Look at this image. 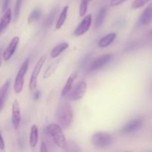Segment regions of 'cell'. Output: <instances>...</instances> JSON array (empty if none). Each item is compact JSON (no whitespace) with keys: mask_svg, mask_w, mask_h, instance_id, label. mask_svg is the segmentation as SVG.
I'll return each mask as SVG.
<instances>
[{"mask_svg":"<svg viewBox=\"0 0 152 152\" xmlns=\"http://www.w3.org/2000/svg\"><path fill=\"white\" fill-rule=\"evenodd\" d=\"M87 91V83L83 80L79 82L74 87L69 95V97L73 101H79L83 99Z\"/></svg>","mask_w":152,"mask_h":152,"instance_id":"cell-8","label":"cell"},{"mask_svg":"<svg viewBox=\"0 0 152 152\" xmlns=\"http://www.w3.org/2000/svg\"><path fill=\"white\" fill-rule=\"evenodd\" d=\"M152 22V1L148 4L142 11L138 19V25L140 26H146Z\"/></svg>","mask_w":152,"mask_h":152,"instance_id":"cell-10","label":"cell"},{"mask_svg":"<svg viewBox=\"0 0 152 152\" xmlns=\"http://www.w3.org/2000/svg\"><path fill=\"white\" fill-rule=\"evenodd\" d=\"M56 120L62 129H68L71 126L74 119V113L71 105L68 102H61L56 113Z\"/></svg>","mask_w":152,"mask_h":152,"instance_id":"cell-1","label":"cell"},{"mask_svg":"<svg viewBox=\"0 0 152 152\" xmlns=\"http://www.w3.org/2000/svg\"><path fill=\"white\" fill-rule=\"evenodd\" d=\"M127 0H111L110 1V6L111 7H117V6L120 5L123 3L126 2Z\"/></svg>","mask_w":152,"mask_h":152,"instance_id":"cell-27","label":"cell"},{"mask_svg":"<svg viewBox=\"0 0 152 152\" xmlns=\"http://www.w3.org/2000/svg\"><path fill=\"white\" fill-rule=\"evenodd\" d=\"M39 140V130L38 127L36 125H33L31 129V134H30L29 143L32 148L37 146Z\"/></svg>","mask_w":152,"mask_h":152,"instance_id":"cell-18","label":"cell"},{"mask_svg":"<svg viewBox=\"0 0 152 152\" xmlns=\"http://www.w3.org/2000/svg\"><path fill=\"white\" fill-rule=\"evenodd\" d=\"M86 1H88V2H89V1H91V0H86Z\"/></svg>","mask_w":152,"mask_h":152,"instance_id":"cell-35","label":"cell"},{"mask_svg":"<svg viewBox=\"0 0 152 152\" xmlns=\"http://www.w3.org/2000/svg\"><path fill=\"white\" fill-rule=\"evenodd\" d=\"M29 59H26L21 65L19 71L17 73L16 79L14 82V88L15 92L16 94H20L23 90L24 82H25V76L28 71V66H29Z\"/></svg>","mask_w":152,"mask_h":152,"instance_id":"cell-4","label":"cell"},{"mask_svg":"<svg viewBox=\"0 0 152 152\" xmlns=\"http://www.w3.org/2000/svg\"><path fill=\"white\" fill-rule=\"evenodd\" d=\"M58 11H59V7H55L50 10V13H48V15L46 17L45 20L44 24H43V26L45 28H49L50 27H51L52 24H53V21H54L55 17H56V14H57Z\"/></svg>","mask_w":152,"mask_h":152,"instance_id":"cell-19","label":"cell"},{"mask_svg":"<svg viewBox=\"0 0 152 152\" xmlns=\"http://www.w3.org/2000/svg\"><path fill=\"white\" fill-rule=\"evenodd\" d=\"M68 9H69L68 5H65L62 10V11H61L60 14L59 16V18L57 19V22L56 23V29H60L62 27V25H64V23L65 22L67 19V16H68Z\"/></svg>","mask_w":152,"mask_h":152,"instance_id":"cell-21","label":"cell"},{"mask_svg":"<svg viewBox=\"0 0 152 152\" xmlns=\"http://www.w3.org/2000/svg\"><path fill=\"white\" fill-rule=\"evenodd\" d=\"M22 2H23V0H16L14 7V12H13V20H14V22H16L19 17Z\"/></svg>","mask_w":152,"mask_h":152,"instance_id":"cell-24","label":"cell"},{"mask_svg":"<svg viewBox=\"0 0 152 152\" xmlns=\"http://www.w3.org/2000/svg\"><path fill=\"white\" fill-rule=\"evenodd\" d=\"M10 0H4L3 1V4H2V12L4 13L6 10L8 9V5L10 4Z\"/></svg>","mask_w":152,"mask_h":152,"instance_id":"cell-29","label":"cell"},{"mask_svg":"<svg viewBox=\"0 0 152 152\" xmlns=\"http://www.w3.org/2000/svg\"><path fill=\"white\" fill-rule=\"evenodd\" d=\"M92 22V15L88 14L83 18V20L81 21L78 26L77 27L74 31V35L75 37H80L86 34L89 29L91 25Z\"/></svg>","mask_w":152,"mask_h":152,"instance_id":"cell-9","label":"cell"},{"mask_svg":"<svg viewBox=\"0 0 152 152\" xmlns=\"http://www.w3.org/2000/svg\"><path fill=\"white\" fill-rule=\"evenodd\" d=\"M107 12H108V8L107 7H102L100 10L98 12L97 15L96 16V19H95V27L96 28H99L101 25H102V23L105 21V17H106Z\"/></svg>","mask_w":152,"mask_h":152,"instance_id":"cell-20","label":"cell"},{"mask_svg":"<svg viewBox=\"0 0 152 152\" xmlns=\"http://www.w3.org/2000/svg\"><path fill=\"white\" fill-rule=\"evenodd\" d=\"M59 60H56V62L52 63L51 65L48 68V69L45 71L43 77H44L45 79H47L49 77H50V76L52 75V74H53V72L56 71V68H57V66L59 65Z\"/></svg>","mask_w":152,"mask_h":152,"instance_id":"cell-23","label":"cell"},{"mask_svg":"<svg viewBox=\"0 0 152 152\" xmlns=\"http://www.w3.org/2000/svg\"><path fill=\"white\" fill-rule=\"evenodd\" d=\"M1 48H0V65L1 64Z\"/></svg>","mask_w":152,"mask_h":152,"instance_id":"cell-34","label":"cell"},{"mask_svg":"<svg viewBox=\"0 0 152 152\" xmlns=\"http://www.w3.org/2000/svg\"><path fill=\"white\" fill-rule=\"evenodd\" d=\"M12 19V12L10 8L7 9L4 13V15L0 19V35L2 34L3 31L7 28L9 24L10 23Z\"/></svg>","mask_w":152,"mask_h":152,"instance_id":"cell-14","label":"cell"},{"mask_svg":"<svg viewBox=\"0 0 152 152\" xmlns=\"http://www.w3.org/2000/svg\"><path fill=\"white\" fill-rule=\"evenodd\" d=\"M48 132L51 136L54 143L59 148L66 150L68 147V142L66 140L65 134L62 132V128L59 125L52 123L47 127Z\"/></svg>","mask_w":152,"mask_h":152,"instance_id":"cell-2","label":"cell"},{"mask_svg":"<svg viewBox=\"0 0 152 152\" xmlns=\"http://www.w3.org/2000/svg\"><path fill=\"white\" fill-rule=\"evenodd\" d=\"M69 47V44L68 42H62L56 45L54 48L52 49L50 51V57L51 58H56L59 56L62 53H63L65 50L68 48Z\"/></svg>","mask_w":152,"mask_h":152,"instance_id":"cell-17","label":"cell"},{"mask_svg":"<svg viewBox=\"0 0 152 152\" xmlns=\"http://www.w3.org/2000/svg\"><path fill=\"white\" fill-rule=\"evenodd\" d=\"M147 37H148V38L150 40H151L152 41V29L150 30V31H148V34H147Z\"/></svg>","mask_w":152,"mask_h":152,"instance_id":"cell-33","label":"cell"},{"mask_svg":"<svg viewBox=\"0 0 152 152\" xmlns=\"http://www.w3.org/2000/svg\"><path fill=\"white\" fill-rule=\"evenodd\" d=\"M142 124H143V119L142 117H138L126 123L124 126L121 128L120 132L123 134H127L137 132L142 127Z\"/></svg>","mask_w":152,"mask_h":152,"instance_id":"cell-7","label":"cell"},{"mask_svg":"<svg viewBox=\"0 0 152 152\" xmlns=\"http://www.w3.org/2000/svg\"><path fill=\"white\" fill-rule=\"evenodd\" d=\"M45 61H46V55H43V56H42L41 57L39 58L38 62H37V64H36L34 70H33L32 74H31V78H30V83H29V88L31 91H34L35 90L36 88H37V80H38L39 74L40 71H41L42 68Z\"/></svg>","mask_w":152,"mask_h":152,"instance_id":"cell-6","label":"cell"},{"mask_svg":"<svg viewBox=\"0 0 152 152\" xmlns=\"http://www.w3.org/2000/svg\"><path fill=\"white\" fill-rule=\"evenodd\" d=\"M19 43V37H13L11 39V41L9 43L8 46L7 47V48L4 50L3 52V59L4 61H8L10 58L12 57V56L13 55V53L16 51V49L17 48L18 45Z\"/></svg>","mask_w":152,"mask_h":152,"instance_id":"cell-12","label":"cell"},{"mask_svg":"<svg viewBox=\"0 0 152 152\" xmlns=\"http://www.w3.org/2000/svg\"><path fill=\"white\" fill-rule=\"evenodd\" d=\"M10 86V80H8L3 84L0 88V112L2 111L4 108V102H5L6 98L8 94L9 88Z\"/></svg>","mask_w":152,"mask_h":152,"instance_id":"cell-13","label":"cell"},{"mask_svg":"<svg viewBox=\"0 0 152 152\" xmlns=\"http://www.w3.org/2000/svg\"><path fill=\"white\" fill-rule=\"evenodd\" d=\"M4 147H5V144H4V140H3L2 136L1 134V132H0V149L4 150Z\"/></svg>","mask_w":152,"mask_h":152,"instance_id":"cell-30","label":"cell"},{"mask_svg":"<svg viewBox=\"0 0 152 152\" xmlns=\"http://www.w3.org/2000/svg\"><path fill=\"white\" fill-rule=\"evenodd\" d=\"M90 61V55H87L86 56H85L83 59H82V62H80V68H84L85 66L88 65V63Z\"/></svg>","mask_w":152,"mask_h":152,"instance_id":"cell-28","label":"cell"},{"mask_svg":"<svg viewBox=\"0 0 152 152\" xmlns=\"http://www.w3.org/2000/svg\"><path fill=\"white\" fill-rule=\"evenodd\" d=\"M112 142V136L107 132H96L91 137L92 144L97 148H107L111 145Z\"/></svg>","mask_w":152,"mask_h":152,"instance_id":"cell-3","label":"cell"},{"mask_svg":"<svg viewBox=\"0 0 152 152\" xmlns=\"http://www.w3.org/2000/svg\"><path fill=\"white\" fill-rule=\"evenodd\" d=\"M42 15V10L39 8H36L29 14L28 18V23L31 24L35 22L40 19Z\"/></svg>","mask_w":152,"mask_h":152,"instance_id":"cell-22","label":"cell"},{"mask_svg":"<svg viewBox=\"0 0 152 152\" xmlns=\"http://www.w3.org/2000/svg\"><path fill=\"white\" fill-rule=\"evenodd\" d=\"M151 0H134L132 3V8L137 9L143 7L148 2H150Z\"/></svg>","mask_w":152,"mask_h":152,"instance_id":"cell-26","label":"cell"},{"mask_svg":"<svg viewBox=\"0 0 152 152\" xmlns=\"http://www.w3.org/2000/svg\"><path fill=\"white\" fill-rule=\"evenodd\" d=\"M40 95H41V93L39 90L36 91L34 93V100H38L40 97Z\"/></svg>","mask_w":152,"mask_h":152,"instance_id":"cell-31","label":"cell"},{"mask_svg":"<svg viewBox=\"0 0 152 152\" xmlns=\"http://www.w3.org/2000/svg\"><path fill=\"white\" fill-rule=\"evenodd\" d=\"M77 71H74L72 74H71V75L69 76L68 79L67 80L66 83L64 86L63 88L62 91V96H65L67 94H69V92L71 91V88H72L73 84H74V81L77 79Z\"/></svg>","mask_w":152,"mask_h":152,"instance_id":"cell-15","label":"cell"},{"mask_svg":"<svg viewBox=\"0 0 152 152\" xmlns=\"http://www.w3.org/2000/svg\"><path fill=\"white\" fill-rule=\"evenodd\" d=\"M12 124L15 129H18L21 122V111L19 102L14 100L12 105Z\"/></svg>","mask_w":152,"mask_h":152,"instance_id":"cell-11","label":"cell"},{"mask_svg":"<svg viewBox=\"0 0 152 152\" xmlns=\"http://www.w3.org/2000/svg\"><path fill=\"white\" fill-rule=\"evenodd\" d=\"M88 6V1L86 0H82L80 5V10H79V14L80 17H83L87 13Z\"/></svg>","mask_w":152,"mask_h":152,"instance_id":"cell-25","label":"cell"},{"mask_svg":"<svg viewBox=\"0 0 152 152\" xmlns=\"http://www.w3.org/2000/svg\"><path fill=\"white\" fill-rule=\"evenodd\" d=\"M112 57L113 55L111 53H105V54L98 56L97 58H96L94 60L92 61L89 64L88 67L87 72L90 74V73H93L94 71L101 69L111 60Z\"/></svg>","mask_w":152,"mask_h":152,"instance_id":"cell-5","label":"cell"},{"mask_svg":"<svg viewBox=\"0 0 152 152\" xmlns=\"http://www.w3.org/2000/svg\"><path fill=\"white\" fill-rule=\"evenodd\" d=\"M40 151H43V152L48 151L47 145H46V144L44 142H42V144H41V147H40Z\"/></svg>","mask_w":152,"mask_h":152,"instance_id":"cell-32","label":"cell"},{"mask_svg":"<svg viewBox=\"0 0 152 152\" xmlns=\"http://www.w3.org/2000/svg\"><path fill=\"white\" fill-rule=\"evenodd\" d=\"M116 37H117L116 33H110L108 35L105 36L99 39V42H98V46L99 48H102L108 47L115 40Z\"/></svg>","mask_w":152,"mask_h":152,"instance_id":"cell-16","label":"cell"}]
</instances>
